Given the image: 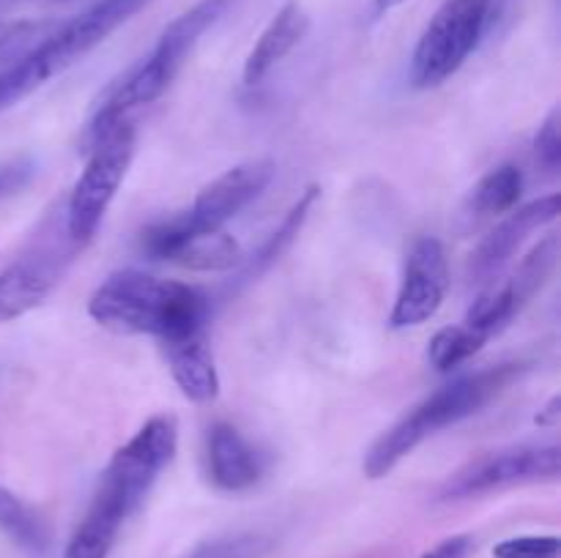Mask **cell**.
Wrapping results in <instances>:
<instances>
[{
	"mask_svg": "<svg viewBox=\"0 0 561 558\" xmlns=\"http://www.w3.org/2000/svg\"><path fill=\"white\" fill-rule=\"evenodd\" d=\"M179 446V421L170 414L151 416L104 468L99 490L85 518L71 534L64 558H107L121 525L140 509L153 481L173 460Z\"/></svg>",
	"mask_w": 561,
	"mask_h": 558,
	"instance_id": "6da1fadb",
	"label": "cell"
},
{
	"mask_svg": "<svg viewBox=\"0 0 561 558\" xmlns=\"http://www.w3.org/2000/svg\"><path fill=\"white\" fill-rule=\"evenodd\" d=\"M88 315L118 334H148L164 342L206 332L211 299L201 288L124 268L93 290Z\"/></svg>",
	"mask_w": 561,
	"mask_h": 558,
	"instance_id": "7a4b0ae2",
	"label": "cell"
},
{
	"mask_svg": "<svg viewBox=\"0 0 561 558\" xmlns=\"http://www.w3.org/2000/svg\"><path fill=\"white\" fill-rule=\"evenodd\" d=\"M518 375V361H507V364L466 372V375L444 383L431 397L422 399L414 410H409L398 425H392L383 435H378V441L367 449L365 465H362L367 479H381L400 460L409 457L422 441L442 432L444 427H453L458 421L469 419V416L480 414Z\"/></svg>",
	"mask_w": 561,
	"mask_h": 558,
	"instance_id": "3957f363",
	"label": "cell"
},
{
	"mask_svg": "<svg viewBox=\"0 0 561 558\" xmlns=\"http://www.w3.org/2000/svg\"><path fill=\"white\" fill-rule=\"evenodd\" d=\"M233 3L236 0H201L192 9H186L184 14L175 16L164 27L162 36L157 38V44L148 49V55H142L135 66H129L104 91L102 102L93 109V118L85 137L96 135L99 129H104L113 120L129 118L131 109L157 102L173 85V80L184 69L190 55L195 53L201 38L228 14V9Z\"/></svg>",
	"mask_w": 561,
	"mask_h": 558,
	"instance_id": "277c9868",
	"label": "cell"
},
{
	"mask_svg": "<svg viewBox=\"0 0 561 558\" xmlns=\"http://www.w3.org/2000/svg\"><path fill=\"white\" fill-rule=\"evenodd\" d=\"M513 0H444L422 31L411 55V82L420 91L438 88L496 31Z\"/></svg>",
	"mask_w": 561,
	"mask_h": 558,
	"instance_id": "5b68a950",
	"label": "cell"
},
{
	"mask_svg": "<svg viewBox=\"0 0 561 558\" xmlns=\"http://www.w3.org/2000/svg\"><path fill=\"white\" fill-rule=\"evenodd\" d=\"M88 140V162L64 202L66 230L77 244L85 246L96 235L110 202L118 195L129 164L135 159L137 135L129 118H118Z\"/></svg>",
	"mask_w": 561,
	"mask_h": 558,
	"instance_id": "8992f818",
	"label": "cell"
},
{
	"mask_svg": "<svg viewBox=\"0 0 561 558\" xmlns=\"http://www.w3.org/2000/svg\"><path fill=\"white\" fill-rule=\"evenodd\" d=\"M80 249L82 244H77L66 230L60 206V211L44 219L25 249L0 271V323L16 321L36 310L58 288Z\"/></svg>",
	"mask_w": 561,
	"mask_h": 558,
	"instance_id": "52a82bcc",
	"label": "cell"
},
{
	"mask_svg": "<svg viewBox=\"0 0 561 558\" xmlns=\"http://www.w3.org/2000/svg\"><path fill=\"white\" fill-rule=\"evenodd\" d=\"M561 449L557 443H515L474 457L455 470L442 487V501L488 496L493 490L531 481H553L559 476Z\"/></svg>",
	"mask_w": 561,
	"mask_h": 558,
	"instance_id": "ba28073f",
	"label": "cell"
},
{
	"mask_svg": "<svg viewBox=\"0 0 561 558\" xmlns=\"http://www.w3.org/2000/svg\"><path fill=\"white\" fill-rule=\"evenodd\" d=\"M142 252L153 260L175 263L190 271H230L241 266V249L222 230L192 228L181 213L151 224L142 233Z\"/></svg>",
	"mask_w": 561,
	"mask_h": 558,
	"instance_id": "9c48e42d",
	"label": "cell"
},
{
	"mask_svg": "<svg viewBox=\"0 0 561 558\" xmlns=\"http://www.w3.org/2000/svg\"><path fill=\"white\" fill-rule=\"evenodd\" d=\"M449 290V263L444 244L433 235L414 241L405 257L398 299L389 312L392 328H414L436 317Z\"/></svg>",
	"mask_w": 561,
	"mask_h": 558,
	"instance_id": "30bf717a",
	"label": "cell"
},
{
	"mask_svg": "<svg viewBox=\"0 0 561 558\" xmlns=\"http://www.w3.org/2000/svg\"><path fill=\"white\" fill-rule=\"evenodd\" d=\"M277 164L272 159H250L233 164L222 175L197 191L195 202L181 217L201 230H222L233 217H239L268 184H272Z\"/></svg>",
	"mask_w": 561,
	"mask_h": 558,
	"instance_id": "8fae6325",
	"label": "cell"
},
{
	"mask_svg": "<svg viewBox=\"0 0 561 558\" xmlns=\"http://www.w3.org/2000/svg\"><path fill=\"white\" fill-rule=\"evenodd\" d=\"M559 208L561 197L553 191V195L540 197V200L529 202V206L518 208V211H507L510 217L499 222L485 235V241L477 246L474 255H471V282H485L493 274L502 271L535 230L546 228V224H551L559 217Z\"/></svg>",
	"mask_w": 561,
	"mask_h": 558,
	"instance_id": "7c38bea8",
	"label": "cell"
},
{
	"mask_svg": "<svg viewBox=\"0 0 561 558\" xmlns=\"http://www.w3.org/2000/svg\"><path fill=\"white\" fill-rule=\"evenodd\" d=\"M208 479L214 487L225 492H244L257 485L263 474L261 454L255 452L250 441L228 421H217L208 430L206 443Z\"/></svg>",
	"mask_w": 561,
	"mask_h": 558,
	"instance_id": "4fadbf2b",
	"label": "cell"
},
{
	"mask_svg": "<svg viewBox=\"0 0 561 558\" xmlns=\"http://www.w3.org/2000/svg\"><path fill=\"white\" fill-rule=\"evenodd\" d=\"M310 31V16L299 3H285L277 14L272 16L257 42L252 44L250 55L244 60V85L255 88L305 42Z\"/></svg>",
	"mask_w": 561,
	"mask_h": 558,
	"instance_id": "5bb4252c",
	"label": "cell"
},
{
	"mask_svg": "<svg viewBox=\"0 0 561 558\" xmlns=\"http://www.w3.org/2000/svg\"><path fill=\"white\" fill-rule=\"evenodd\" d=\"M170 372L186 399L192 403H211L219 394V375L214 350L208 345L206 332H195L190 337L164 342Z\"/></svg>",
	"mask_w": 561,
	"mask_h": 558,
	"instance_id": "9a60e30c",
	"label": "cell"
},
{
	"mask_svg": "<svg viewBox=\"0 0 561 558\" xmlns=\"http://www.w3.org/2000/svg\"><path fill=\"white\" fill-rule=\"evenodd\" d=\"M318 197H321V189H318V186H307L305 195H301L299 200L290 206V211L285 213V219L279 222V228H274L272 233L266 235V241L257 246L255 255H252L250 260L241 266L239 277H236V282H230L228 290L239 293L241 288H247L250 282H255L261 274H266L268 268H272L274 263H277L279 257L290 249V246H294L296 235H299L301 228H305L307 217H310V211H312V206H316Z\"/></svg>",
	"mask_w": 561,
	"mask_h": 558,
	"instance_id": "2e32d148",
	"label": "cell"
},
{
	"mask_svg": "<svg viewBox=\"0 0 561 558\" xmlns=\"http://www.w3.org/2000/svg\"><path fill=\"white\" fill-rule=\"evenodd\" d=\"M0 531L33 556H44L49 547L47 525L42 523V518L3 485H0Z\"/></svg>",
	"mask_w": 561,
	"mask_h": 558,
	"instance_id": "e0dca14e",
	"label": "cell"
},
{
	"mask_svg": "<svg viewBox=\"0 0 561 558\" xmlns=\"http://www.w3.org/2000/svg\"><path fill=\"white\" fill-rule=\"evenodd\" d=\"M524 195V170L518 164H499L482 175L471 189V208L480 213H507Z\"/></svg>",
	"mask_w": 561,
	"mask_h": 558,
	"instance_id": "ac0fdd59",
	"label": "cell"
},
{
	"mask_svg": "<svg viewBox=\"0 0 561 558\" xmlns=\"http://www.w3.org/2000/svg\"><path fill=\"white\" fill-rule=\"evenodd\" d=\"M524 304L526 301L520 299L518 288L507 279V282L499 284V288L485 290V293L471 304L469 315H466L463 321L469 323L471 328H477L482 337L491 339L493 334L502 332V328L513 321L515 312H518Z\"/></svg>",
	"mask_w": 561,
	"mask_h": 558,
	"instance_id": "d6986e66",
	"label": "cell"
},
{
	"mask_svg": "<svg viewBox=\"0 0 561 558\" xmlns=\"http://www.w3.org/2000/svg\"><path fill=\"white\" fill-rule=\"evenodd\" d=\"M488 337H482L477 328H471L469 323L460 321L455 326L442 328L436 332V337L431 339V348H427V359L436 367L438 372H453L460 364L471 359V356L480 353L485 348Z\"/></svg>",
	"mask_w": 561,
	"mask_h": 558,
	"instance_id": "ffe728a7",
	"label": "cell"
},
{
	"mask_svg": "<svg viewBox=\"0 0 561 558\" xmlns=\"http://www.w3.org/2000/svg\"><path fill=\"white\" fill-rule=\"evenodd\" d=\"M268 539L261 534H233L219 536V539L203 542L201 547L190 553L186 558H257L266 553Z\"/></svg>",
	"mask_w": 561,
	"mask_h": 558,
	"instance_id": "44dd1931",
	"label": "cell"
},
{
	"mask_svg": "<svg viewBox=\"0 0 561 558\" xmlns=\"http://www.w3.org/2000/svg\"><path fill=\"white\" fill-rule=\"evenodd\" d=\"M559 536L535 534V536H510L493 547V558H557Z\"/></svg>",
	"mask_w": 561,
	"mask_h": 558,
	"instance_id": "7402d4cb",
	"label": "cell"
},
{
	"mask_svg": "<svg viewBox=\"0 0 561 558\" xmlns=\"http://www.w3.org/2000/svg\"><path fill=\"white\" fill-rule=\"evenodd\" d=\"M559 109H553L546 120H542L540 131L535 137V153L537 162L542 164L546 170H559L561 164V135H559Z\"/></svg>",
	"mask_w": 561,
	"mask_h": 558,
	"instance_id": "603a6c76",
	"label": "cell"
},
{
	"mask_svg": "<svg viewBox=\"0 0 561 558\" xmlns=\"http://www.w3.org/2000/svg\"><path fill=\"white\" fill-rule=\"evenodd\" d=\"M36 175V162L31 156H16L0 162V200L25 189Z\"/></svg>",
	"mask_w": 561,
	"mask_h": 558,
	"instance_id": "cb8c5ba5",
	"label": "cell"
},
{
	"mask_svg": "<svg viewBox=\"0 0 561 558\" xmlns=\"http://www.w3.org/2000/svg\"><path fill=\"white\" fill-rule=\"evenodd\" d=\"M471 545H474V542H471V536H466V534L449 536V539L438 542L436 547H431V550H427L422 558H469Z\"/></svg>",
	"mask_w": 561,
	"mask_h": 558,
	"instance_id": "d4e9b609",
	"label": "cell"
},
{
	"mask_svg": "<svg viewBox=\"0 0 561 558\" xmlns=\"http://www.w3.org/2000/svg\"><path fill=\"white\" fill-rule=\"evenodd\" d=\"M405 0H376V11L378 14H383V11H392L398 9V5H403Z\"/></svg>",
	"mask_w": 561,
	"mask_h": 558,
	"instance_id": "484cf974",
	"label": "cell"
}]
</instances>
